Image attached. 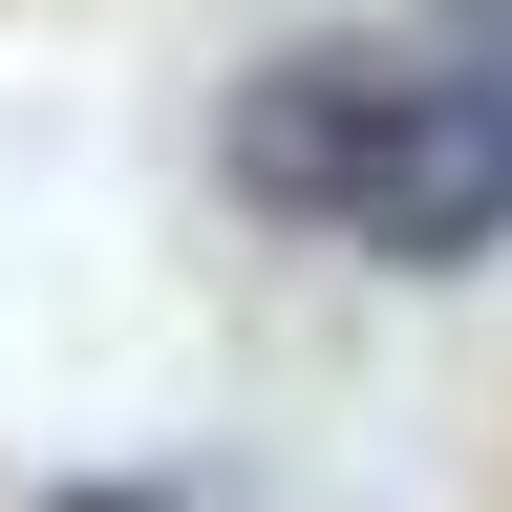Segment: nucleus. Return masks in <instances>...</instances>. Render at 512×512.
<instances>
[{"label":"nucleus","instance_id":"obj_3","mask_svg":"<svg viewBox=\"0 0 512 512\" xmlns=\"http://www.w3.org/2000/svg\"><path fill=\"white\" fill-rule=\"evenodd\" d=\"M22 512H171V491H22Z\"/></svg>","mask_w":512,"mask_h":512},{"label":"nucleus","instance_id":"obj_2","mask_svg":"<svg viewBox=\"0 0 512 512\" xmlns=\"http://www.w3.org/2000/svg\"><path fill=\"white\" fill-rule=\"evenodd\" d=\"M427 43H448V64H491V86H512V0H427Z\"/></svg>","mask_w":512,"mask_h":512},{"label":"nucleus","instance_id":"obj_1","mask_svg":"<svg viewBox=\"0 0 512 512\" xmlns=\"http://www.w3.org/2000/svg\"><path fill=\"white\" fill-rule=\"evenodd\" d=\"M427 107H448V43H278L214 107V171H235V214L384 256V214H406V171H427Z\"/></svg>","mask_w":512,"mask_h":512}]
</instances>
